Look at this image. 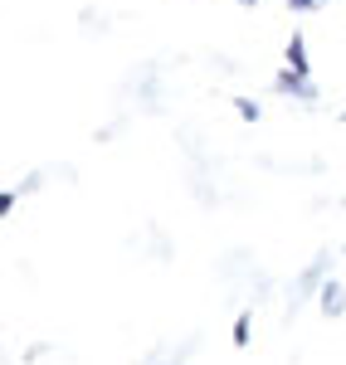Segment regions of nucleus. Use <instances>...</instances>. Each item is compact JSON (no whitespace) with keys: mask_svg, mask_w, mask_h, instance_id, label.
Listing matches in <instances>:
<instances>
[{"mask_svg":"<svg viewBox=\"0 0 346 365\" xmlns=\"http://www.w3.org/2000/svg\"><path fill=\"white\" fill-rule=\"evenodd\" d=\"M288 54H292V68L302 73V68H307V63H302V39H292V49H288Z\"/></svg>","mask_w":346,"mask_h":365,"instance_id":"f03ea898","label":"nucleus"},{"mask_svg":"<svg viewBox=\"0 0 346 365\" xmlns=\"http://www.w3.org/2000/svg\"><path fill=\"white\" fill-rule=\"evenodd\" d=\"M322 297H327V302H322V307H327V312H342V287H337V282H332V287H327Z\"/></svg>","mask_w":346,"mask_h":365,"instance_id":"f257e3e1","label":"nucleus"}]
</instances>
